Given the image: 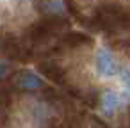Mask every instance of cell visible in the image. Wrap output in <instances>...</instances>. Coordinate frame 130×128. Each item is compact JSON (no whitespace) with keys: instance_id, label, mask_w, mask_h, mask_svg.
I'll list each match as a JSON object with an SVG mask.
<instances>
[{"instance_id":"obj_5","label":"cell","mask_w":130,"mask_h":128,"mask_svg":"<svg viewBox=\"0 0 130 128\" xmlns=\"http://www.w3.org/2000/svg\"><path fill=\"white\" fill-rule=\"evenodd\" d=\"M45 7H46V11H48L50 14H62V13H64L62 0H46Z\"/></svg>"},{"instance_id":"obj_4","label":"cell","mask_w":130,"mask_h":128,"mask_svg":"<svg viewBox=\"0 0 130 128\" xmlns=\"http://www.w3.org/2000/svg\"><path fill=\"white\" fill-rule=\"evenodd\" d=\"M119 82L123 87V94L126 98H130V68H125L119 71Z\"/></svg>"},{"instance_id":"obj_3","label":"cell","mask_w":130,"mask_h":128,"mask_svg":"<svg viewBox=\"0 0 130 128\" xmlns=\"http://www.w3.org/2000/svg\"><path fill=\"white\" fill-rule=\"evenodd\" d=\"M16 85L23 91H38L43 87V80L32 71H22L16 77Z\"/></svg>"},{"instance_id":"obj_1","label":"cell","mask_w":130,"mask_h":128,"mask_svg":"<svg viewBox=\"0 0 130 128\" xmlns=\"http://www.w3.org/2000/svg\"><path fill=\"white\" fill-rule=\"evenodd\" d=\"M94 68H96L98 77H102V78H112L114 75H119V71H121L116 55L109 48H105V46H100L96 50Z\"/></svg>"},{"instance_id":"obj_2","label":"cell","mask_w":130,"mask_h":128,"mask_svg":"<svg viewBox=\"0 0 130 128\" xmlns=\"http://www.w3.org/2000/svg\"><path fill=\"white\" fill-rule=\"evenodd\" d=\"M125 94L116 91V89H105L100 96V108L103 114L107 116H112L116 110L121 108V105L125 103Z\"/></svg>"},{"instance_id":"obj_6","label":"cell","mask_w":130,"mask_h":128,"mask_svg":"<svg viewBox=\"0 0 130 128\" xmlns=\"http://www.w3.org/2000/svg\"><path fill=\"white\" fill-rule=\"evenodd\" d=\"M7 75V66L2 62V61H0V78H4Z\"/></svg>"}]
</instances>
